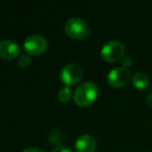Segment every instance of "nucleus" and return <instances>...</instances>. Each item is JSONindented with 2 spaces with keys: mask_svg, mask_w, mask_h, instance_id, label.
Listing matches in <instances>:
<instances>
[{
  "mask_svg": "<svg viewBox=\"0 0 152 152\" xmlns=\"http://www.w3.org/2000/svg\"><path fill=\"white\" fill-rule=\"evenodd\" d=\"M98 88L92 81H86L76 88L74 93V102L79 106H88L96 100Z\"/></svg>",
  "mask_w": 152,
  "mask_h": 152,
  "instance_id": "1",
  "label": "nucleus"
},
{
  "mask_svg": "<svg viewBox=\"0 0 152 152\" xmlns=\"http://www.w3.org/2000/svg\"><path fill=\"white\" fill-rule=\"evenodd\" d=\"M65 32L72 39L83 40L89 36L90 27L85 20L78 17H72L66 22Z\"/></svg>",
  "mask_w": 152,
  "mask_h": 152,
  "instance_id": "2",
  "label": "nucleus"
},
{
  "mask_svg": "<svg viewBox=\"0 0 152 152\" xmlns=\"http://www.w3.org/2000/svg\"><path fill=\"white\" fill-rule=\"evenodd\" d=\"M124 44L118 40L110 41L101 49V57L108 63H115L119 59H122L124 57Z\"/></svg>",
  "mask_w": 152,
  "mask_h": 152,
  "instance_id": "3",
  "label": "nucleus"
},
{
  "mask_svg": "<svg viewBox=\"0 0 152 152\" xmlns=\"http://www.w3.org/2000/svg\"><path fill=\"white\" fill-rule=\"evenodd\" d=\"M83 71L80 66L71 63L63 67V69L59 72V78L66 87H69V86L78 83L83 77Z\"/></svg>",
  "mask_w": 152,
  "mask_h": 152,
  "instance_id": "4",
  "label": "nucleus"
},
{
  "mask_svg": "<svg viewBox=\"0 0 152 152\" xmlns=\"http://www.w3.org/2000/svg\"><path fill=\"white\" fill-rule=\"evenodd\" d=\"M47 41L41 34H30L24 41V50L30 55H40L47 49Z\"/></svg>",
  "mask_w": 152,
  "mask_h": 152,
  "instance_id": "5",
  "label": "nucleus"
},
{
  "mask_svg": "<svg viewBox=\"0 0 152 152\" xmlns=\"http://www.w3.org/2000/svg\"><path fill=\"white\" fill-rule=\"evenodd\" d=\"M131 78V73L128 69L123 67L115 68L107 74V83L114 88H121L126 86Z\"/></svg>",
  "mask_w": 152,
  "mask_h": 152,
  "instance_id": "6",
  "label": "nucleus"
},
{
  "mask_svg": "<svg viewBox=\"0 0 152 152\" xmlns=\"http://www.w3.org/2000/svg\"><path fill=\"white\" fill-rule=\"evenodd\" d=\"M19 54V46L12 40H3L0 43V56L5 61H11Z\"/></svg>",
  "mask_w": 152,
  "mask_h": 152,
  "instance_id": "7",
  "label": "nucleus"
},
{
  "mask_svg": "<svg viewBox=\"0 0 152 152\" xmlns=\"http://www.w3.org/2000/svg\"><path fill=\"white\" fill-rule=\"evenodd\" d=\"M75 152H94L96 149V141L90 134H81L74 144Z\"/></svg>",
  "mask_w": 152,
  "mask_h": 152,
  "instance_id": "8",
  "label": "nucleus"
},
{
  "mask_svg": "<svg viewBox=\"0 0 152 152\" xmlns=\"http://www.w3.org/2000/svg\"><path fill=\"white\" fill-rule=\"evenodd\" d=\"M131 80H132V85L139 90L146 89L149 85L148 76L145 73H142V72H137V73L133 74Z\"/></svg>",
  "mask_w": 152,
  "mask_h": 152,
  "instance_id": "9",
  "label": "nucleus"
},
{
  "mask_svg": "<svg viewBox=\"0 0 152 152\" xmlns=\"http://www.w3.org/2000/svg\"><path fill=\"white\" fill-rule=\"evenodd\" d=\"M57 97H58V100L61 102H64V103L69 102L72 97V92H71V90H70V88L69 87L61 88V89L58 91Z\"/></svg>",
  "mask_w": 152,
  "mask_h": 152,
  "instance_id": "10",
  "label": "nucleus"
},
{
  "mask_svg": "<svg viewBox=\"0 0 152 152\" xmlns=\"http://www.w3.org/2000/svg\"><path fill=\"white\" fill-rule=\"evenodd\" d=\"M30 63H31V59H30L29 55L27 54H22L19 56V58H18V65H19V67L21 68H27L28 66L30 65Z\"/></svg>",
  "mask_w": 152,
  "mask_h": 152,
  "instance_id": "11",
  "label": "nucleus"
},
{
  "mask_svg": "<svg viewBox=\"0 0 152 152\" xmlns=\"http://www.w3.org/2000/svg\"><path fill=\"white\" fill-rule=\"evenodd\" d=\"M121 65H122L123 68H126L128 69V67L131 65V58L129 56H124L121 61Z\"/></svg>",
  "mask_w": 152,
  "mask_h": 152,
  "instance_id": "12",
  "label": "nucleus"
},
{
  "mask_svg": "<svg viewBox=\"0 0 152 152\" xmlns=\"http://www.w3.org/2000/svg\"><path fill=\"white\" fill-rule=\"evenodd\" d=\"M51 152H73V151L70 150L69 148L64 147V146H56V147H54L51 150Z\"/></svg>",
  "mask_w": 152,
  "mask_h": 152,
  "instance_id": "13",
  "label": "nucleus"
},
{
  "mask_svg": "<svg viewBox=\"0 0 152 152\" xmlns=\"http://www.w3.org/2000/svg\"><path fill=\"white\" fill-rule=\"evenodd\" d=\"M22 152H45V151L38 147H28L26 149L22 150Z\"/></svg>",
  "mask_w": 152,
  "mask_h": 152,
  "instance_id": "14",
  "label": "nucleus"
},
{
  "mask_svg": "<svg viewBox=\"0 0 152 152\" xmlns=\"http://www.w3.org/2000/svg\"><path fill=\"white\" fill-rule=\"evenodd\" d=\"M147 103H148V105H150L152 107V92L150 94H148V96H147Z\"/></svg>",
  "mask_w": 152,
  "mask_h": 152,
  "instance_id": "15",
  "label": "nucleus"
}]
</instances>
